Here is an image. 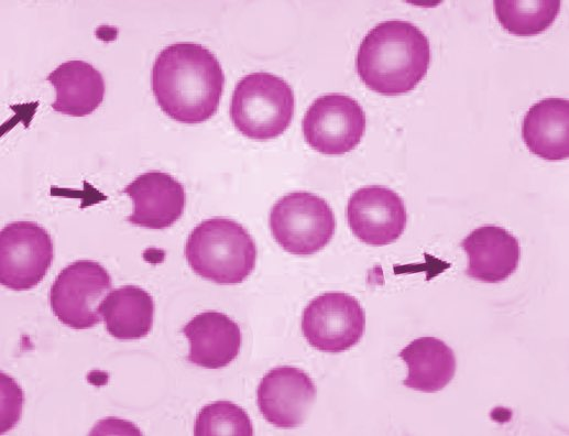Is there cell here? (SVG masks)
<instances>
[{
    "label": "cell",
    "mask_w": 569,
    "mask_h": 436,
    "mask_svg": "<svg viewBox=\"0 0 569 436\" xmlns=\"http://www.w3.org/2000/svg\"><path fill=\"white\" fill-rule=\"evenodd\" d=\"M225 75L217 57L197 43L163 48L151 72V87L162 111L175 121L201 123L218 110Z\"/></svg>",
    "instance_id": "obj_1"
},
{
    "label": "cell",
    "mask_w": 569,
    "mask_h": 436,
    "mask_svg": "<svg viewBox=\"0 0 569 436\" xmlns=\"http://www.w3.org/2000/svg\"><path fill=\"white\" fill-rule=\"evenodd\" d=\"M430 46L415 24L390 20L376 24L360 43L355 67L364 85L381 95L413 90L426 76Z\"/></svg>",
    "instance_id": "obj_2"
},
{
    "label": "cell",
    "mask_w": 569,
    "mask_h": 436,
    "mask_svg": "<svg viewBox=\"0 0 569 436\" xmlns=\"http://www.w3.org/2000/svg\"><path fill=\"white\" fill-rule=\"evenodd\" d=\"M185 258L192 270L218 284H238L254 270L256 246L248 231L228 218H209L187 238Z\"/></svg>",
    "instance_id": "obj_3"
},
{
    "label": "cell",
    "mask_w": 569,
    "mask_h": 436,
    "mask_svg": "<svg viewBox=\"0 0 569 436\" xmlns=\"http://www.w3.org/2000/svg\"><path fill=\"white\" fill-rule=\"evenodd\" d=\"M294 109L291 86L278 76L258 72L237 83L229 112L239 132L264 141L281 135L288 128Z\"/></svg>",
    "instance_id": "obj_4"
},
{
    "label": "cell",
    "mask_w": 569,
    "mask_h": 436,
    "mask_svg": "<svg viewBox=\"0 0 569 436\" xmlns=\"http://www.w3.org/2000/svg\"><path fill=\"white\" fill-rule=\"evenodd\" d=\"M270 228L275 241L288 253L313 254L332 239L336 219L324 198L309 192H292L273 205Z\"/></svg>",
    "instance_id": "obj_5"
},
{
    "label": "cell",
    "mask_w": 569,
    "mask_h": 436,
    "mask_svg": "<svg viewBox=\"0 0 569 436\" xmlns=\"http://www.w3.org/2000/svg\"><path fill=\"white\" fill-rule=\"evenodd\" d=\"M108 271L92 260H77L53 282L50 304L58 320L73 329H89L100 320V306L111 292Z\"/></svg>",
    "instance_id": "obj_6"
},
{
    "label": "cell",
    "mask_w": 569,
    "mask_h": 436,
    "mask_svg": "<svg viewBox=\"0 0 569 436\" xmlns=\"http://www.w3.org/2000/svg\"><path fill=\"white\" fill-rule=\"evenodd\" d=\"M54 247L50 233L33 221H13L0 232V283L13 291L36 286L51 268Z\"/></svg>",
    "instance_id": "obj_7"
},
{
    "label": "cell",
    "mask_w": 569,
    "mask_h": 436,
    "mask_svg": "<svg viewBox=\"0 0 569 436\" xmlns=\"http://www.w3.org/2000/svg\"><path fill=\"white\" fill-rule=\"evenodd\" d=\"M365 314L359 301L343 292H327L311 299L302 317L308 344L324 352H342L364 334Z\"/></svg>",
    "instance_id": "obj_8"
},
{
    "label": "cell",
    "mask_w": 569,
    "mask_h": 436,
    "mask_svg": "<svg viewBox=\"0 0 569 436\" xmlns=\"http://www.w3.org/2000/svg\"><path fill=\"white\" fill-rule=\"evenodd\" d=\"M365 131V113L359 102L342 94L316 98L303 118L305 141L327 155L352 151Z\"/></svg>",
    "instance_id": "obj_9"
},
{
    "label": "cell",
    "mask_w": 569,
    "mask_h": 436,
    "mask_svg": "<svg viewBox=\"0 0 569 436\" xmlns=\"http://www.w3.org/2000/svg\"><path fill=\"white\" fill-rule=\"evenodd\" d=\"M347 220L352 233L369 246L396 241L405 230L407 212L394 190L372 185L359 188L349 198Z\"/></svg>",
    "instance_id": "obj_10"
},
{
    "label": "cell",
    "mask_w": 569,
    "mask_h": 436,
    "mask_svg": "<svg viewBox=\"0 0 569 436\" xmlns=\"http://www.w3.org/2000/svg\"><path fill=\"white\" fill-rule=\"evenodd\" d=\"M311 378L292 366L270 370L260 381L256 400L262 416L280 428L302 425L316 401Z\"/></svg>",
    "instance_id": "obj_11"
},
{
    "label": "cell",
    "mask_w": 569,
    "mask_h": 436,
    "mask_svg": "<svg viewBox=\"0 0 569 436\" xmlns=\"http://www.w3.org/2000/svg\"><path fill=\"white\" fill-rule=\"evenodd\" d=\"M132 200L127 220L147 229H165L184 212L186 194L171 174L150 171L140 174L123 190Z\"/></svg>",
    "instance_id": "obj_12"
},
{
    "label": "cell",
    "mask_w": 569,
    "mask_h": 436,
    "mask_svg": "<svg viewBox=\"0 0 569 436\" xmlns=\"http://www.w3.org/2000/svg\"><path fill=\"white\" fill-rule=\"evenodd\" d=\"M468 262L466 275L484 283H499L517 269L521 248L515 236L495 225H483L461 242Z\"/></svg>",
    "instance_id": "obj_13"
},
{
    "label": "cell",
    "mask_w": 569,
    "mask_h": 436,
    "mask_svg": "<svg viewBox=\"0 0 569 436\" xmlns=\"http://www.w3.org/2000/svg\"><path fill=\"white\" fill-rule=\"evenodd\" d=\"M183 334L190 344L188 361L201 368H223L240 352L241 329L220 312L206 310L196 315L183 327Z\"/></svg>",
    "instance_id": "obj_14"
},
{
    "label": "cell",
    "mask_w": 569,
    "mask_h": 436,
    "mask_svg": "<svg viewBox=\"0 0 569 436\" xmlns=\"http://www.w3.org/2000/svg\"><path fill=\"white\" fill-rule=\"evenodd\" d=\"M527 149L547 161L569 157V100L545 98L532 106L522 123Z\"/></svg>",
    "instance_id": "obj_15"
},
{
    "label": "cell",
    "mask_w": 569,
    "mask_h": 436,
    "mask_svg": "<svg viewBox=\"0 0 569 436\" xmlns=\"http://www.w3.org/2000/svg\"><path fill=\"white\" fill-rule=\"evenodd\" d=\"M55 89L52 108L70 117H85L102 102L105 80L100 72L81 59L58 65L46 77Z\"/></svg>",
    "instance_id": "obj_16"
},
{
    "label": "cell",
    "mask_w": 569,
    "mask_h": 436,
    "mask_svg": "<svg viewBox=\"0 0 569 436\" xmlns=\"http://www.w3.org/2000/svg\"><path fill=\"white\" fill-rule=\"evenodd\" d=\"M398 357L407 366L406 388L424 393L441 391L455 377L453 350L436 337H419L404 347Z\"/></svg>",
    "instance_id": "obj_17"
},
{
    "label": "cell",
    "mask_w": 569,
    "mask_h": 436,
    "mask_svg": "<svg viewBox=\"0 0 569 436\" xmlns=\"http://www.w3.org/2000/svg\"><path fill=\"white\" fill-rule=\"evenodd\" d=\"M154 310L152 296L136 285L111 291L100 306L106 330L119 340L145 337L152 328Z\"/></svg>",
    "instance_id": "obj_18"
},
{
    "label": "cell",
    "mask_w": 569,
    "mask_h": 436,
    "mask_svg": "<svg viewBox=\"0 0 569 436\" xmlns=\"http://www.w3.org/2000/svg\"><path fill=\"white\" fill-rule=\"evenodd\" d=\"M497 21L508 33L532 36L546 31L560 11V1L496 0L493 2Z\"/></svg>",
    "instance_id": "obj_19"
},
{
    "label": "cell",
    "mask_w": 569,
    "mask_h": 436,
    "mask_svg": "<svg viewBox=\"0 0 569 436\" xmlns=\"http://www.w3.org/2000/svg\"><path fill=\"white\" fill-rule=\"evenodd\" d=\"M194 434L196 436H252L253 426L247 412L229 401L205 405L198 413Z\"/></svg>",
    "instance_id": "obj_20"
}]
</instances>
